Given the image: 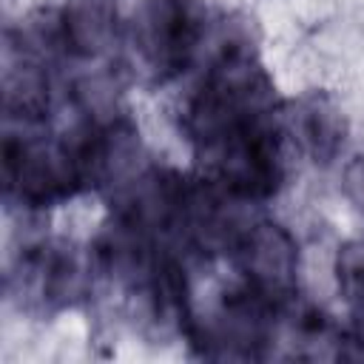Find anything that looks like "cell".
Listing matches in <instances>:
<instances>
[{
	"label": "cell",
	"mask_w": 364,
	"mask_h": 364,
	"mask_svg": "<svg viewBox=\"0 0 364 364\" xmlns=\"http://www.w3.org/2000/svg\"><path fill=\"white\" fill-rule=\"evenodd\" d=\"M3 105L9 119H20L23 125H37L48 117L51 94H48V74L31 51L20 48L17 63H6L3 74Z\"/></svg>",
	"instance_id": "7"
},
{
	"label": "cell",
	"mask_w": 364,
	"mask_h": 364,
	"mask_svg": "<svg viewBox=\"0 0 364 364\" xmlns=\"http://www.w3.org/2000/svg\"><path fill=\"white\" fill-rule=\"evenodd\" d=\"M3 185L9 199H17L23 208L37 210L74 196L80 188H85V179L68 136L40 139L6 134Z\"/></svg>",
	"instance_id": "1"
},
{
	"label": "cell",
	"mask_w": 364,
	"mask_h": 364,
	"mask_svg": "<svg viewBox=\"0 0 364 364\" xmlns=\"http://www.w3.org/2000/svg\"><path fill=\"white\" fill-rule=\"evenodd\" d=\"M91 256L82 259L68 242H34L26 245L9 273V293L20 307L54 313L77 304L91 293Z\"/></svg>",
	"instance_id": "3"
},
{
	"label": "cell",
	"mask_w": 364,
	"mask_h": 364,
	"mask_svg": "<svg viewBox=\"0 0 364 364\" xmlns=\"http://www.w3.org/2000/svg\"><path fill=\"white\" fill-rule=\"evenodd\" d=\"M230 253L236 256L245 284H250L256 293H262L279 307L296 299L299 247L282 225L276 222L245 225Z\"/></svg>",
	"instance_id": "4"
},
{
	"label": "cell",
	"mask_w": 364,
	"mask_h": 364,
	"mask_svg": "<svg viewBox=\"0 0 364 364\" xmlns=\"http://www.w3.org/2000/svg\"><path fill=\"white\" fill-rule=\"evenodd\" d=\"M282 134L293 139L299 151H304L316 165H330L347 139V125L341 111L330 97L310 91L279 111Z\"/></svg>",
	"instance_id": "5"
},
{
	"label": "cell",
	"mask_w": 364,
	"mask_h": 364,
	"mask_svg": "<svg viewBox=\"0 0 364 364\" xmlns=\"http://www.w3.org/2000/svg\"><path fill=\"white\" fill-rule=\"evenodd\" d=\"M344 188H347L350 199L364 210V156H358V159L347 168V173H344Z\"/></svg>",
	"instance_id": "8"
},
{
	"label": "cell",
	"mask_w": 364,
	"mask_h": 364,
	"mask_svg": "<svg viewBox=\"0 0 364 364\" xmlns=\"http://www.w3.org/2000/svg\"><path fill=\"white\" fill-rule=\"evenodd\" d=\"M205 37V9L196 0H145L131 20L136 60L154 82H168L185 71Z\"/></svg>",
	"instance_id": "2"
},
{
	"label": "cell",
	"mask_w": 364,
	"mask_h": 364,
	"mask_svg": "<svg viewBox=\"0 0 364 364\" xmlns=\"http://www.w3.org/2000/svg\"><path fill=\"white\" fill-rule=\"evenodd\" d=\"M63 46L77 57H97L117 43V6L111 0H68L60 11Z\"/></svg>",
	"instance_id": "6"
}]
</instances>
